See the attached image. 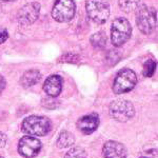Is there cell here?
<instances>
[{"label":"cell","instance_id":"6da1fadb","mask_svg":"<svg viewBox=\"0 0 158 158\" xmlns=\"http://www.w3.org/2000/svg\"><path fill=\"white\" fill-rule=\"evenodd\" d=\"M21 130L29 136H45L52 130V122L44 116H30L22 121Z\"/></svg>","mask_w":158,"mask_h":158},{"label":"cell","instance_id":"7a4b0ae2","mask_svg":"<svg viewBox=\"0 0 158 158\" xmlns=\"http://www.w3.org/2000/svg\"><path fill=\"white\" fill-rule=\"evenodd\" d=\"M136 10V23L139 31L143 34H151L157 22L155 9L148 7L146 4H140Z\"/></svg>","mask_w":158,"mask_h":158},{"label":"cell","instance_id":"3957f363","mask_svg":"<svg viewBox=\"0 0 158 158\" xmlns=\"http://www.w3.org/2000/svg\"><path fill=\"white\" fill-rule=\"evenodd\" d=\"M85 9L89 17L94 22L104 23L110 17V3L108 0H86Z\"/></svg>","mask_w":158,"mask_h":158},{"label":"cell","instance_id":"277c9868","mask_svg":"<svg viewBox=\"0 0 158 158\" xmlns=\"http://www.w3.org/2000/svg\"><path fill=\"white\" fill-rule=\"evenodd\" d=\"M132 34V27L126 18H117L112 23L111 41L115 47H121L130 39Z\"/></svg>","mask_w":158,"mask_h":158},{"label":"cell","instance_id":"5b68a950","mask_svg":"<svg viewBox=\"0 0 158 158\" xmlns=\"http://www.w3.org/2000/svg\"><path fill=\"white\" fill-rule=\"evenodd\" d=\"M137 83V76L134 71L130 69H122L119 71L113 83V91L115 94H123L132 91Z\"/></svg>","mask_w":158,"mask_h":158},{"label":"cell","instance_id":"8992f818","mask_svg":"<svg viewBox=\"0 0 158 158\" xmlns=\"http://www.w3.org/2000/svg\"><path fill=\"white\" fill-rule=\"evenodd\" d=\"M74 0H56L52 10V17L58 22H69L75 16Z\"/></svg>","mask_w":158,"mask_h":158},{"label":"cell","instance_id":"52a82bcc","mask_svg":"<svg viewBox=\"0 0 158 158\" xmlns=\"http://www.w3.org/2000/svg\"><path fill=\"white\" fill-rule=\"evenodd\" d=\"M110 115L117 121H128L135 115L134 106L128 100H115L110 104Z\"/></svg>","mask_w":158,"mask_h":158},{"label":"cell","instance_id":"ba28073f","mask_svg":"<svg viewBox=\"0 0 158 158\" xmlns=\"http://www.w3.org/2000/svg\"><path fill=\"white\" fill-rule=\"evenodd\" d=\"M42 144L37 138L33 136H24L19 140L18 152L24 158H33L41 151Z\"/></svg>","mask_w":158,"mask_h":158},{"label":"cell","instance_id":"9c48e42d","mask_svg":"<svg viewBox=\"0 0 158 158\" xmlns=\"http://www.w3.org/2000/svg\"><path fill=\"white\" fill-rule=\"evenodd\" d=\"M40 12V6L37 2H31L22 6L18 12V21L21 25L33 24L37 20Z\"/></svg>","mask_w":158,"mask_h":158},{"label":"cell","instance_id":"30bf717a","mask_svg":"<svg viewBox=\"0 0 158 158\" xmlns=\"http://www.w3.org/2000/svg\"><path fill=\"white\" fill-rule=\"evenodd\" d=\"M127 148L120 142L110 140L104 143L102 155L104 158H127Z\"/></svg>","mask_w":158,"mask_h":158},{"label":"cell","instance_id":"8fae6325","mask_svg":"<svg viewBox=\"0 0 158 158\" xmlns=\"http://www.w3.org/2000/svg\"><path fill=\"white\" fill-rule=\"evenodd\" d=\"M99 126V117L97 114H89L81 118H79L77 121V128L81 133L89 135L96 131Z\"/></svg>","mask_w":158,"mask_h":158},{"label":"cell","instance_id":"7c38bea8","mask_svg":"<svg viewBox=\"0 0 158 158\" xmlns=\"http://www.w3.org/2000/svg\"><path fill=\"white\" fill-rule=\"evenodd\" d=\"M43 90L50 97H57L62 90V78L59 75H52L47 78Z\"/></svg>","mask_w":158,"mask_h":158},{"label":"cell","instance_id":"4fadbf2b","mask_svg":"<svg viewBox=\"0 0 158 158\" xmlns=\"http://www.w3.org/2000/svg\"><path fill=\"white\" fill-rule=\"evenodd\" d=\"M41 79V73L37 70H29L27 71L20 78V85L23 88H31L35 85Z\"/></svg>","mask_w":158,"mask_h":158},{"label":"cell","instance_id":"5bb4252c","mask_svg":"<svg viewBox=\"0 0 158 158\" xmlns=\"http://www.w3.org/2000/svg\"><path fill=\"white\" fill-rule=\"evenodd\" d=\"M74 142H75V138H74L73 135L70 132L63 131L60 133L59 137L57 139V147L61 148V149L69 148L72 146V144H74Z\"/></svg>","mask_w":158,"mask_h":158},{"label":"cell","instance_id":"9a60e30c","mask_svg":"<svg viewBox=\"0 0 158 158\" xmlns=\"http://www.w3.org/2000/svg\"><path fill=\"white\" fill-rule=\"evenodd\" d=\"M119 6L123 12L131 13L138 6V0H119Z\"/></svg>","mask_w":158,"mask_h":158},{"label":"cell","instance_id":"2e32d148","mask_svg":"<svg viewBox=\"0 0 158 158\" xmlns=\"http://www.w3.org/2000/svg\"><path fill=\"white\" fill-rule=\"evenodd\" d=\"M64 158H86V152L80 147H75L69 150Z\"/></svg>","mask_w":158,"mask_h":158},{"label":"cell","instance_id":"e0dca14e","mask_svg":"<svg viewBox=\"0 0 158 158\" xmlns=\"http://www.w3.org/2000/svg\"><path fill=\"white\" fill-rule=\"evenodd\" d=\"M106 42V37L103 33H97L91 37V43L95 48H103Z\"/></svg>","mask_w":158,"mask_h":158},{"label":"cell","instance_id":"ac0fdd59","mask_svg":"<svg viewBox=\"0 0 158 158\" xmlns=\"http://www.w3.org/2000/svg\"><path fill=\"white\" fill-rule=\"evenodd\" d=\"M155 69H156V62L153 59H149L144 62L142 74H143L146 77H151L155 72Z\"/></svg>","mask_w":158,"mask_h":158},{"label":"cell","instance_id":"d6986e66","mask_svg":"<svg viewBox=\"0 0 158 158\" xmlns=\"http://www.w3.org/2000/svg\"><path fill=\"white\" fill-rule=\"evenodd\" d=\"M78 56L77 55H63L61 57L60 61H65V62H72V63H75L78 61Z\"/></svg>","mask_w":158,"mask_h":158},{"label":"cell","instance_id":"ffe728a7","mask_svg":"<svg viewBox=\"0 0 158 158\" xmlns=\"http://www.w3.org/2000/svg\"><path fill=\"white\" fill-rule=\"evenodd\" d=\"M7 38H9V33H7V31L6 29L0 27V44L6 41Z\"/></svg>","mask_w":158,"mask_h":158},{"label":"cell","instance_id":"44dd1931","mask_svg":"<svg viewBox=\"0 0 158 158\" xmlns=\"http://www.w3.org/2000/svg\"><path fill=\"white\" fill-rule=\"evenodd\" d=\"M7 142V137L6 135L2 132H0V148H3Z\"/></svg>","mask_w":158,"mask_h":158},{"label":"cell","instance_id":"7402d4cb","mask_svg":"<svg viewBox=\"0 0 158 158\" xmlns=\"http://www.w3.org/2000/svg\"><path fill=\"white\" fill-rule=\"evenodd\" d=\"M4 88H6V79L0 75V93L4 90Z\"/></svg>","mask_w":158,"mask_h":158},{"label":"cell","instance_id":"603a6c76","mask_svg":"<svg viewBox=\"0 0 158 158\" xmlns=\"http://www.w3.org/2000/svg\"><path fill=\"white\" fill-rule=\"evenodd\" d=\"M4 1H14V0H4Z\"/></svg>","mask_w":158,"mask_h":158},{"label":"cell","instance_id":"cb8c5ba5","mask_svg":"<svg viewBox=\"0 0 158 158\" xmlns=\"http://www.w3.org/2000/svg\"><path fill=\"white\" fill-rule=\"evenodd\" d=\"M141 158H149V157H141Z\"/></svg>","mask_w":158,"mask_h":158},{"label":"cell","instance_id":"d4e9b609","mask_svg":"<svg viewBox=\"0 0 158 158\" xmlns=\"http://www.w3.org/2000/svg\"><path fill=\"white\" fill-rule=\"evenodd\" d=\"M0 158H3V157H2V156H0Z\"/></svg>","mask_w":158,"mask_h":158}]
</instances>
